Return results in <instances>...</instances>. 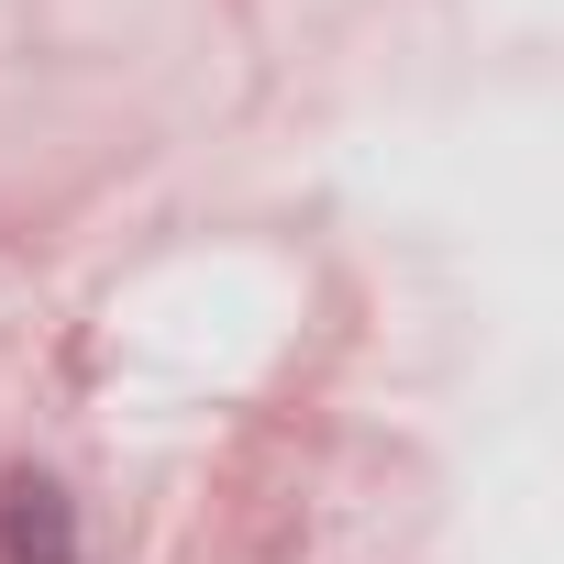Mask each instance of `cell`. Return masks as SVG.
I'll return each instance as SVG.
<instances>
[{"mask_svg": "<svg viewBox=\"0 0 564 564\" xmlns=\"http://www.w3.org/2000/svg\"><path fill=\"white\" fill-rule=\"evenodd\" d=\"M0 564H78V509H67L56 476L0 487Z\"/></svg>", "mask_w": 564, "mask_h": 564, "instance_id": "1", "label": "cell"}]
</instances>
